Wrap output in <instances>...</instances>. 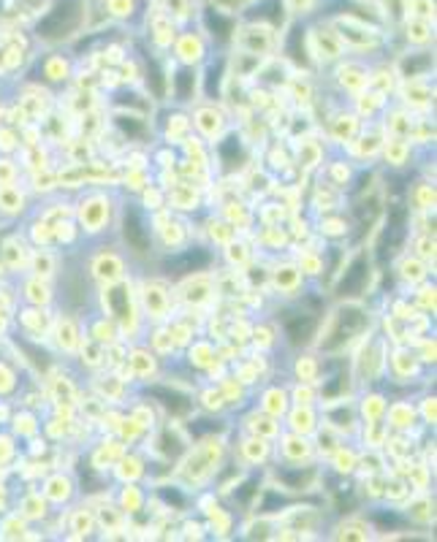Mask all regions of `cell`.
Instances as JSON below:
<instances>
[{
  "label": "cell",
  "instance_id": "2e32d148",
  "mask_svg": "<svg viewBox=\"0 0 437 542\" xmlns=\"http://www.w3.org/2000/svg\"><path fill=\"white\" fill-rule=\"evenodd\" d=\"M93 274H96L98 280H107V285H109V282H117V280H123V274H126L123 258H120L117 253H112V255H109V261L104 258V261L93 263Z\"/></svg>",
  "mask_w": 437,
  "mask_h": 542
},
{
  "label": "cell",
  "instance_id": "277c9868",
  "mask_svg": "<svg viewBox=\"0 0 437 542\" xmlns=\"http://www.w3.org/2000/svg\"><path fill=\"white\" fill-rule=\"evenodd\" d=\"M372 253L369 250H356L339 269V277L334 282V299L337 301H358L364 296V290L369 288V277H372Z\"/></svg>",
  "mask_w": 437,
  "mask_h": 542
},
{
  "label": "cell",
  "instance_id": "e0dca14e",
  "mask_svg": "<svg viewBox=\"0 0 437 542\" xmlns=\"http://www.w3.org/2000/svg\"><path fill=\"white\" fill-rule=\"evenodd\" d=\"M231 63H234L237 79H250V77H258L261 71V55H253V52H237Z\"/></svg>",
  "mask_w": 437,
  "mask_h": 542
},
{
  "label": "cell",
  "instance_id": "52a82bcc",
  "mask_svg": "<svg viewBox=\"0 0 437 542\" xmlns=\"http://www.w3.org/2000/svg\"><path fill=\"white\" fill-rule=\"evenodd\" d=\"M209 263H212V253L207 247L191 244L185 250H177V253L166 255L161 261V271L166 277H193V274L204 271Z\"/></svg>",
  "mask_w": 437,
  "mask_h": 542
},
{
  "label": "cell",
  "instance_id": "44dd1931",
  "mask_svg": "<svg viewBox=\"0 0 437 542\" xmlns=\"http://www.w3.org/2000/svg\"><path fill=\"white\" fill-rule=\"evenodd\" d=\"M312 4H315V0H288L285 9H288V12H296V14H304Z\"/></svg>",
  "mask_w": 437,
  "mask_h": 542
},
{
  "label": "cell",
  "instance_id": "9c48e42d",
  "mask_svg": "<svg viewBox=\"0 0 437 542\" xmlns=\"http://www.w3.org/2000/svg\"><path fill=\"white\" fill-rule=\"evenodd\" d=\"M215 152H218V163L223 166V171H239L247 161V147L242 142V136L237 131H231L228 136L212 142Z\"/></svg>",
  "mask_w": 437,
  "mask_h": 542
},
{
  "label": "cell",
  "instance_id": "8fae6325",
  "mask_svg": "<svg viewBox=\"0 0 437 542\" xmlns=\"http://www.w3.org/2000/svg\"><path fill=\"white\" fill-rule=\"evenodd\" d=\"M283 50H285V58H288L291 63H296L299 69H304V71L312 69L315 60H312L310 44H307V28H304V25H293V28H291V33L285 36Z\"/></svg>",
  "mask_w": 437,
  "mask_h": 542
},
{
  "label": "cell",
  "instance_id": "8992f818",
  "mask_svg": "<svg viewBox=\"0 0 437 542\" xmlns=\"http://www.w3.org/2000/svg\"><path fill=\"white\" fill-rule=\"evenodd\" d=\"M120 231H123V244L134 258H150L153 255V234L147 228L144 212L136 209V204H126L123 207Z\"/></svg>",
  "mask_w": 437,
  "mask_h": 542
},
{
  "label": "cell",
  "instance_id": "9a60e30c",
  "mask_svg": "<svg viewBox=\"0 0 437 542\" xmlns=\"http://www.w3.org/2000/svg\"><path fill=\"white\" fill-rule=\"evenodd\" d=\"M115 125L120 128V133H123L128 142H142V139H147V133H150L147 120L139 117V115H134V112H120V115H115Z\"/></svg>",
  "mask_w": 437,
  "mask_h": 542
},
{
  "label": "cell",
  "instance_id": "d6986e66",
  "mask_svg": "<svg viewBox=\"0 0 437 542\" xmlns=\"http://www.w3.org/2000/svg\"><path fill=\"white\" fill-rule=\"evenodd\" d=\"M107 9L117 20H128L134 14V0H107Z\"/></svg>",
  "mask_w": 437,
  "mask_h": 542
},
{
  "label": "cell",
  "instance_id": "4fadbf2b",
  "mask_svg": "<svg viewBox=\"0 0 437 542\" xmlns=\"http://www.w3.org/2000/svg\"><path fill=\"white\" fill-rule=\"evenodd\" d=\"M147 393L155 396V401H158L172 418H185V415L193 412V399L185 396V393H180V390H174V388L169 390V385H153V388H147Z\"/></svg>",
  "mask_w": 437,
  "mask_h": 542
},
{
  "label": "cell",
  "instance_id": "6da1fadb",
  "mask_svg": "<svg viewBox=\"0 0 437 542\" xmlns=\"http://www.w3.org/2000/svg\"><path fill=\"white\" fill-rule=\"evenodd\" d=\"M88 20V0H52L47 12L36 20V39L42 44L58 47L79 36Z\"/></svg>",
  "mask_w": 437,
  "mask_h": 542
},
{
  "label": "cell",
  "instance_id": "5b68a950",
  "mask_svg": "<svg viewBox=\"0 0 437 542\" xmlns=\"http://www.w3.org/2000/svg\"><path fill=\"white\" fill-rule=\"evenodd\" d=\"M326 315L315 312V309H307V307H285L280 315H277V328L283 334V342L291 344V347H307L315 342L318 331H321V323H323Z\"/></svg>",
  "mask_w": 437,
  "mask_h": 542
},
{
  "label": "cell",
  "instance_id": "ffe728a7",
  "mask_svg": "<svg viewBox=\"0 0 437 542\" xmlns=\"http://www.w3.org/2000/svg\"><path fill=\"white\" fill-rule=\"evenodd\" d=\"M250 4H253V0H209V6H215V9H220L226 14H239Z\"/></svg>",
  "mask_w": 437,
  "mask_h": 542
},
{
  "label": "cell",
  "instance_id": "ba28073f",
  "mask_svg": "<svg viewBox=\"0 0 437 542\" xmlns=\"http://www.w3.org/2000/svg\"><path fill=\"white\" fill-rule=\"evenodd\" d=\"M201 25H204L207 36L215 44L228 47V44L237 41V20H234V14H226V12H220L215 6H207L204 14H201Z\"/></svg>",
  "mask_w": 437,
  "mask_h": 542
},
{
  "label": "cell",
  "instance_id": "ac0fdd59",
  "mask_svg": "<svg viewBox=\"0 0 437 542\" xmlns=\"http://www.w3.org/2000/svg\"><path fill=\"white\" fill-rule=\"evenodd\" d=\"M71 74L69 69V60H63L60 55H52V58H44V77L50 82H66Z\"/></svg>",
  "mask_w": 437,
  "mask_h": 542
},
{
  "label": "cell",
  "instance_id": "7a4b0ae2",
  "mask_svg": "<svg viewBox=\"0 0 437 542\" xmlns=\"http://www.w3.org/2000/svg\"><path fill=\"white\" fill-rule=\"evenodd\" d=\"M323 326V323H321ZM369 326V309L358 301H339L337 309L329 315L318 347L329 355L342 353L353 339H358Z\"/></svg>",
  "mask_w": 437,
  "mask_h": 542
},
{
  "label": "cell",
  "instance_id": "7c38bea8",
  "mask_svg": "<svg viewBox=\"0 0 437 542\" xmlns=\"http://www.w3.org/2000/svg\"><path fill=\"white\" fill-rule=\"evenodd\" d=\"M196 87H199V71L196 66H182L169 77V96L177 104H191L196 101Z\"/></svg>",
  "mask_w": 437,
  "mask_h": 542
},
{
  "label": "cell",
  "instance_id": "30bf717a",
  "mask_svg": "<svg viewBox=\"0 0 437 542\" xmlns=\"http://www.w3.org/2000/svg\"><path fill=\"white\" fill-rule=\"evenodd\" d=\"M274 477L283 485V491H307L318 480V469L310 464L302 466L299 461H293V464H280L274 469Z\"/></svg>",
  "mask_w": 437,
  "mask_h": 542
},
{
  "label": "cell",
  "instance_id": "5bb4252c",
  "mask_svg": "<svg viewBox=\"0 0 437 542\" xmlns=\"http://www.w3.org/2000/svg\"><path fill=\"white\" fill-rule=\"evenodd\" d=\"M432 69H434V58H432L429 50L407 52V55H402L399 63H396V74H399L402 79H410V82L423 79Z\"/></svg>",
  "mask_w": 437,
  "mask_h": 542
},
{
  "label": "cell",
  "instance_id": "3957f363",
  "mask_svg": "<svg viewBox=\"0 0 437 542\" xmlns=\"http://www.w3.org/2000/svg\"><path fill=\"white\" fill-rule=\"evenodd\" d=\"M410 239V212L404 204H388L386 209V223L377 234V250H369L372 253V261L377 263H386V261H394L404 244Z\"/></svg>",
  "mask_w": 437,
  "mask_h": 542
}]
</instances>
